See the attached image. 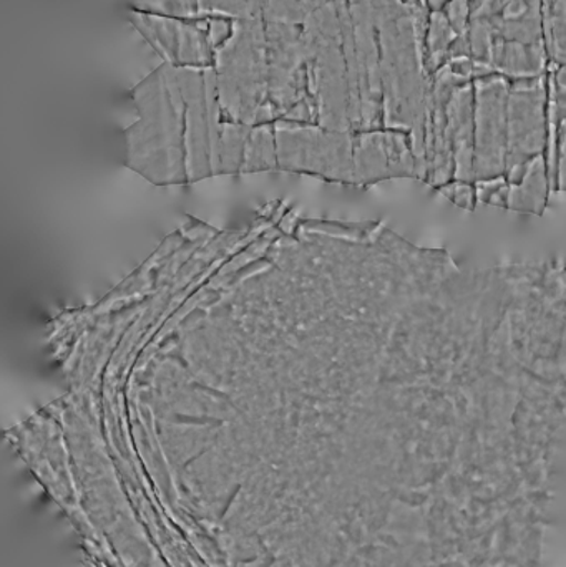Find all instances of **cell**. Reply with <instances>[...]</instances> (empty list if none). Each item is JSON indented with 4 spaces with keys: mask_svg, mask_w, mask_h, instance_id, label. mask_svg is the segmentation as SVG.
Returning <instances> with one entry per match:
<instances>
[{
    "mask_svg": "<svg viewBox=\"0 0 566 567\" xmlns=\"http://www.w3.org/2000/svg\"><path fill=\"white\" fill-rule=\"evenodd\" d=\"M445 199L464 209V212H475L478 205L477 185L467 182H452L449 185L438 189Z\"/></svg>",
    "mask_w": 566,
    "mask_h": 567,
    "instance_id": "277c9868",
    "label": "cell"
},
{
    "mask_svg": "<svg viewBox=\"0 0 566 567\" xmlns=\"http://www.w3.org/2000/svg\"><path fill=\"white\" fill-rule=\"evenodd\" d=\"M550 176L554 193H566V120L555 130L552 140Z\"/></svg>",
    "mask_w": 566,
    "mask_h": 567,
    "instance_id": "3957f363",
    "label": "cell"
},
{
    "mask_svg": "<svg viewBox=\"0 0 566 567\" xmlns=\"http://www.w3.org/2000/svg\"><path fill=\"white\" fill-rule=\"evenodd\" d=\"M508 96L504 79L487 76L474 86V183L504 182L508 158Z\"/></svg>",
    "mask_w": 566,
    "mask_h": 567,
    "instance_id": "6da1fadb",
    "label": "cell"
},
{
    "mask_svg": "<svg viewBox=\"0 0 566 567\" xmlns=\"http://www.w3.org/2000/svg\"><path fill=\"white\" fill-rule=\"evenodd\" d=\"M552 192L547 156L535 159L517 185H505L504 182L477 185L478 205L494 206L518 215L544 216Z\"/></svg>",
    "mask_w": 566,
    "mask_h": 567,
    "instance_id": "7a4b0ae2",
    "label": "cell"
}]
</instances>
